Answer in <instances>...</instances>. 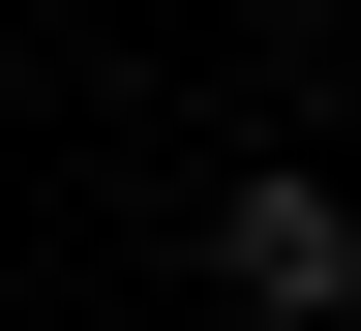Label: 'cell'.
Returning a JSON list of instances; mask_svg holds the SVG:
<instances>
[{"instance_id":"6da1fadb","label":"cell","mask_w":361,"mask_h":331,"mask_svg":"<svg viewBox=\"0 0 361 331\" xmlns=\"http://www.w3.org/2000/svg\"><path fill=\"white\" fill-rule=\"evenodd\" d=\"M211 271H241L271 331H331V301H361V211H331V181H241V211H211Z\"/></svg>"}]
</instances>
